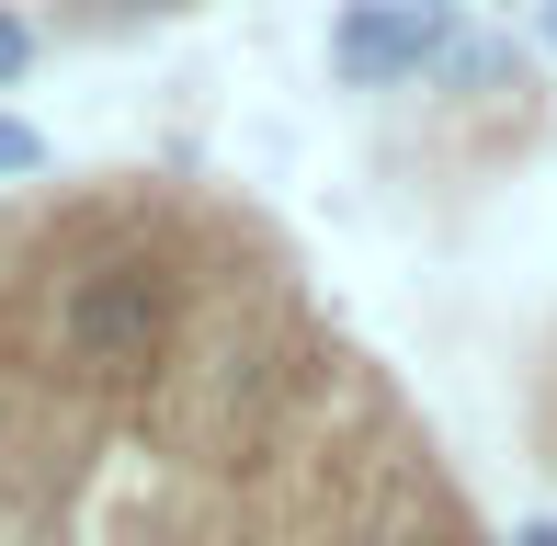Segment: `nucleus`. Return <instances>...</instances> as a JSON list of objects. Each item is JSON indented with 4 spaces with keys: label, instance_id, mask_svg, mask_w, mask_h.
Returning <instances> with one entry per match:
<instances>
[{
    "label": "nucleus",
    "instance_id": "nucleus-6",
    "mask_svg": "<svg viewBox=\"0 0 557 546\" xmlns=\"http://www.w3.org/2000/svg\"><path fill=\"white\" fill-rule=\"evenodd\" d=\"M512 546H557V512H535V524H512Z\"/></svg>",
    "mask_w": 557,
    "mask_h": 546
},
{
    "label": "nucleus",
    "instance_id": "nucleus-7",
    "mask_svg": "<svg viewBox=\"0 0 557 546\" xmlns=\"http://www.w3.org/2000/svg\"><path fill=\"white\" fill-rule=\"evenodd\" d=\"M546 46H557V0H546Z\"/></svg>",
    "mask_w": 557,
    "mask_h": 546
},
{
    "label": "nucleus",
    "instance_id": "nucleus-4",
    "mask_svg": "<svg viewBox=\"0 0 557 546\" xmlns=\"http://www.w3.org/2000/svg\"><path fill=\"white\" fill-rule=\"evenodd\" d=\"M35 46H46V35L12 12V0H0V80H23V69H35Z\"/></svg>",
    "mask_w": 557,
    "mask_h": 546
},
{
    "label": "nucleus",
    "instance_id": "nucleus-2",
    "mask_svg": "<svg viewBox=\"0 0 557 546\" xmlns=\"http://www.w3.org/2000/svg\"><path fill=\"white\" fill-rule=\"evenodd\" d=\"M444 58H455V0H342V23H331L342 91H410Z\"/></svg>",
    "mask_w": 557,
    "mask_h": 546
},
{
    "label": "nucleus",
    "instance_id": "nucleus-5",
    "mask_svg": "<svg viewBox=\"0 0 557 546\" xmlns=\"http://www.w3.org/2000/svg\"><path fill=\"white\" fill-rule=\"evenodd\" d=\"M12 171H46V137L23 126V114H0V183H12Z\"/></svg>",
    "mask_w": 557,
    "mask_h": 546
},
{
    "label": "nucleus",
    "instance_id": "nucleus-1",
    "mask_svg": "<svg viewBox=\"0 0 557 546\" xmlns=\"http://www.w3.org/2000/svg\"><path fill=\"white\" fill-rule=\"evenodd\" d=\"M160 342H171V273L160 262H91V273H69L58 353L81 364V376H137V364H160Z\"/></svg>",
    "mask_w": 557,
    "mask_h": 546
},
{
    "label": "nucleus",
    "instance_id": "nucleus-3",
    "mask_svg": "<svg viewBox=\"0 0 557 546\" xmlns=\"http://www.w3.org/2000/svg\"><path fill=\"white\" fill-rule=\"evenodd\" d=\"M171 12H194V0H69L81 35H137V23H171Z\"/></svg>",
    "mask_w": 557,
    "mask_h": 546
}]
</instances>
